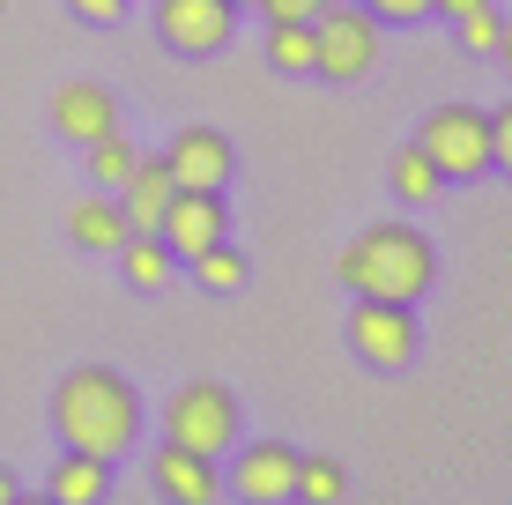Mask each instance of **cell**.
Masks as SVG:
<instances>
[{
  "mask_svg": "<svg viewBox=\"0 0 512 505\" xmlns=\"http://www.w3.org/2000/svg\"><path fill=\"white\" fill-rule=\"evenodd\" d=\"M52 431H60V446H82V454L112 461V454L134 446L141 402L112 364H75V372L52 387Z\"/></svg>",
  "mask_w": 512,
  "mask_h": 505,
  "instance_id": "1",
  "label": "cell"
},
{
  "mask_svg": "<svg viewBox=\"0 0 512 505\" xmlns=\"http://www.w3.org/2000/svg\"><path fill=\"white\" fill-rule=\"evenodd\" d=\"M334 275H342V290H357V298H401V305H416L423 290H431V275H438V253H431V238H423V231H409V223H372L364 238H349V246H342Z\"/></svg>",
  "mask_w": 512,
  "mask_h": 505,
  "instance_id": "2",
  "label": "cell"
},
{
  "mask_svg": "<svg viewBox=\"0 0 512 505\" xmlns=\"http://www.w3.org/2000/svg\"><path fill=\"white\" fill-rule=\"evenodd\" d=\"M379 67V15L364 0H327L312 15V75L327 82H364Z\"/></svg>",
  "mask_w": 512,
  "mask_h": 505,
  "instance_id": "3",
  "label": "cell"
},
{
  "mask_svg": "<svg viewBox=\"0 0 512 505\" xmlns=\"http://www.w3.org/2000/svg\"><path fill=\"white\" fill-rule=\"evenodd\" d=\"M164 439L171 446H193V454H208V461H223L238 446V394L216 387V379L179 387V394H171V409H164Z\"/></svg>",
  "mask_w": 512,
  "mask_h": 505,
  "instance_id": "4",
  "label": "cell"
},
{
  "mask_svg": "<svg viewBox=\"0 0 512 505\" xmlns=\"http://www.w3.org/2000/svg\"><path fill=\"white\" fill-rule=\"evenodd\" d=\"M416 149L431 156L446 179H483V164H490V112H475V104H438V112H423Z\"/></svg>",
  "mask_w": 512,
  "mask_h": 505,
  "instance_id": "5",
  "label": "cell"
},
{
  "mask_svg": "<svg viewBox=\"0 0 512 505\" xmlns=\"http://www.w3.org/2000/svg\"><path fill=\"white\" fill-rule=\"evenodd\" d=\"M349 350L364 364H379V372H401L416 357V312L401 298H357V312H349Z\"/></svg>",
  "mask_w": 512,
  "mask_h": 505,
  "instance_id": "6",
  "label": "cell"
},
{
  "mask_svg": "<svg viewBox=\"0 0 512 505\" xmlns=\"http://www.w3.org/2000/svg\"><path fill=\"white\" fill-rule=\"evenodd\" d=\"M238 30V8L231 0H156V38H164L179 60H208L223 52Z\"/></svg>",
  "mask_w": 512,
  "mask_h": 505,
  "instance_id": "7",
  "label": "cell"
},
{
  "mask_svg": "<svg viewBox=\"0 0 512 505\" xmlns=\"http://www.w3.org/2000/svg\"><path fill=\"white\" fill-rule=\"evenodd\" d=\"M164 164H171V186L223 194L231 171H238V156H231V142H223L216 127H179V134H171V149H164Z\"/></svg>",
  "mask_w": 512,
  "mask_h": 505,
  "instance_id": "8",
  "label": "cell"
},
{
  "mask_svg": "<svg viewBox=\"0 0 512 505\" xmlns=\"http://www.w3.org/2000/svg\"><path fill=\"white\" fill-rule=\"evenodd\" d=\"M223 231H231L223 194H193V186H179V194H171V208L156 216V238L171 246V260H193L201 246H216Z\"/></svg>",
  "mask_w": 512,
  "mask_h": 505,
  "instance_id": "9",
  "label": "cell"
},
{
  "mask_svg": "<svg viewBox=\"0 0 512 505\" xmlns=\"http://www.w3.org/2000/svg\"><path fill=\"white\" fill-rule=\"evenodd\" d=\"M231 491L238 498H253V505H282V498H297V446H282V439H253L238 454L231 468Z\"/></svg>",
  "mask_w": 512,
  "mask_h": 505,
  "instance_id": "10",
  "label": "cell"
},
{
  "mask_svg": "<svg viewBox=\"0 0 512 505\" xmlns=\"http://www.w3.org/2000/svg\"><path fill=\"white\" fill-rule=\"evenodd\" d=\"M112 127H119V97L104 82H60L52 90V134L60 142H97Z\"/></svg>",
  "mask_w": 512,
  "mask_h": 505,
  "instance_id": "11",
  "label": "cell"
},
{
  "mask_svg": "<svg viewBox=\"0 0 512 505\" xmlns=\"http://www.w3.org/2000/svg\"><path fill=\"white\" fill-rule=\"evenodd\" d=\"M149 468H156V498H179V505H216V498H223L216 461L193 454V446H171V439H164V454H156Z\"/></svg>",
  "mask_w": 512,
  "mask_h": 505,
  "instance_id": "12",
  "label": "cell"
},
{
  "mask_svg": "<svg viewBox=\"0 0 512 505\" xmlns=\"http://www.w3.org/2000/svg\"><path fill=\"white\" fill-rule=\"evenodd\" d=\"M171 164L164 156H134V171L119 179V216H127V231H156V216L171 208Z\"/></svg>",
  "mask_w": 512,
  "mask_h": 505,
  "instance_id": "13",
  "label": "cell"
},
{
  "mask_svg": "<svg viewBox=\"0 0 512 505\" xmlns=\"http://www.w3.org/2000/svg\"><path fill=\"white\" fill-rule=\"evenodd\" d=\"M67 238H75L82 253H119V238H127L119 194H82L75 208H67Z\"/></svg>",
  "mask_w": 512,
  "mask_h": 505,
  "instance_id": "14",
  "label": "cell"
},
{
  "mask_svg": "<svg viewBox=\"0 0 512 505\" xmlns=\"http://www.w3.org/2000/svg\"><path fill=\"white\" fill-rule=\"evenodd\" d=\"M104 491H112V476H104V461L82 454V446H67L60 468L45 476V498H52V505H97Z\"/></svg>",
  "mask_w": 512,
  "mask_h": 505,
  "instance_id": "15",
  "label": "cell"
},
{
  "mask_svg": "<svg viewBox=\"0 0 512 505\" xmlns=\"http://www.w3.org/2000/svg\"><path fill=\"white\" fill-rule=\"evenodd\" d=\"M119 260H127L134 290H164V275H171V246L156 231H127V238H119Z\"/></svg>",
  "mask_w": 512,
  "mask_h": 505,
  "instance_id": "16",
  "label": "cell"
},
{
  "mask_svg": "<svg viewBox=\"0 0 512 505\" xmlns=\"http://www.w3.org/2000/svg\"><path fill=\"white\" fill-rule=\"evenodd\" d=\"M186 268H193V283H201V290H238V283H245V253L231 246V238L201 246V253L186 260Z\"/></svg>",
  "mask_w": 512,
  "mask_h": 505,
  "instance_id": "17",
  "label": "cell"
},
{
  "mask_svg": "<svg viewBox=\"0 0 512 505\" xmlns=\"http://www.w3.org/2000/svg\"><path fill=\"white\" fill-rule=\"evenodd\" d=\"M82 149H90V179L104 186V194H119V179H127V171H134V156H141L119 127H112V134H97V142H82Z\"/></svg>",
  "mask_w": 512,
  "mask_h": 505,
  "instance_id": "18",
  "label": "cell"
},
{
  "mask_svg": "<svg viewBox=\"0 0 512 505\" xmlns=\"http://www.w3.org/2000/svg\"><path fill=\"white\" fill-rule=\"evenodd\" d=\"M438 186H446V171H438L416 142L394 156V194H401V201H438Z\"/></svg>",
  "mask_w": 512,
  "mask_h": 505,
  "instance_id": "19",
  "label": "cell"
},
{
  "mask_svg": "<svg viewBox=\"0 0 512 505\" xmlns=\"http://www.w3.org/2000/svg\"><path fill=\"white\" fill-rule=\"evenodd\" d=\"M268 67L312 75V23H268Z\"/></svg>",
  "mask_w": 512,
  "mask_h": 505,
  "instance_id": "20",
  "label": "cell"
},
{
  "mask_svg": "<svg viewBox=\"0 0 512 505\" xmlns=\"http://www.w3.org/2000/svg\"><path fill=\"white\" fill-rule=\"evenodd\" d=\"M349 491V476H342V461H320V454H297V498H312V505H334Z\"/></svg>",
  "mask_w": 512,
  "mask_h": 505,
  "instance_id": "21",
  "label": "cell"
},
{
  "mask_svg": "<svg viewBox=\"0 0 512 505\" xmlns=\"http://www.w3.org/2000/svg\"><path fill=\"white\" fill-rule=\"evenodd\" d=\"M453 23H461V52H498V15H490V0L483 8H468V15H453Z\"/></svg>",
  "mask_w": 512,
  "mask_h": 505,
  "instance_id": "22",
  "label": "cell"
},
{
  "mask_svg": "<svg viewBox=\"0 0 512 505\" xmlns=\"http://www.w3.org/2000/svg\"><path fill=\"white\" fill-rule=\"evenodd\" d=\"M260 15H268V23H312V15L327 8V0H253Z\"/></svg>",
  "mask_w": 512,
  "mask_h": 505,
  "instance_id": "23",
  "label": "cell"
},
{
  "mask_svg": "<svg viewBox=\"0 0 512 505\" xmlns=\"http://www.w3.org/2000/svg\"><path fill=\"white\" fill-rule=\"evenodd\" d=\"M490 164L512 171V104H498V112H490Z\"/></svg>",
  "mask_w": 512,
  "mask_h": 505,
  "instance_id": "24",
  "label": "cell"
},
{
  "mask_svg": "<svg viewBox=\"0 0 512 505\" xmlns=\"http://www.w3.org/2000/svg\"><path fill=\"white\" fill-rule=\"evenodd\" d=\"M364 8H372L379 23H423V15H431V0H364Z\"/></svg>",
  "mask_w": 512,
  "mask_h": 505,
  "instance_id": "25",
  "label": "cell"
},
{
  "mask_svg": "<svg viewBox=\"0 0 512 505\" xmlns=\"http://www.w3.org/2000/svg\"><path fill=\"white\" fill-rule=\"evenodd\" d=\"M67 8H75L82 23H119V15H127V0H67Z\"/></svg>",
  "mask_w": 512,
  "mask_h": 505,
  "instance_id": "26",
  "label": "cell"
},
{
  "mask_svg": "<svg viewBox=\"0 0 512 505\" xmlns=\"http://www.w3.org/2000/svg\"><path fill=\"white\" fill-rule=\"evenodd\" d=\"M438 15H468V8H483V0H431Z\"/></svg>",
  "mask_w": 512,
  "mask_h": 505,
  "instance_id": "27",
  "label": "cell"
},
{
  "mask_svg": "<svg viewBox=\"0 0 512 505\" xmlns=\"http://www.w3.org/2000/svg\"><path fill=\"white\" fill-rule=\"evenodd\" d=\"M15 498V476H8V468H0V505H8Z\"/></svg>",
  "mask_w": 512,
  "mask_h": 505,
  "instance_id": "28",
  "label": "cell"
},
{
  "mask_svg": "<svg viewBox=\"0 0 512 505\" xmlns=\"http://www.w3.org/2000/svg\"><path fill=\"white\" fill-rule=\"evenodd\" d=\"M498 52H505V60H512V23H505V30H498Z\"/></svg>",
  "mask_w": 512,
  "mask_h": 505,
  "instance_id": "29",
  "label": "cell"
},
{
  "mask_svg": "<svg viewBox=\"0 0 512 505\" xmlns=\"http://www.w3.org/2000/svg\"><path fill=\"white\" fill-rule=\"evenodd\" d=\"M231 8H253V0H231Z\"/></svg>",
  "mask_w": 512,
  "mask_h": 505,
  "instance_id": "30",
  "label": "cell"
}]
</instances>
